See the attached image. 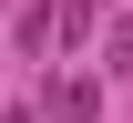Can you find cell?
I'll use <instances>...</instances> for the list:
<instances>
[{
  "label": "cell",
  "mask_w": 133,
  "mask_h": 123,
  "mask_svg": "<svg viewBox=\"0 0 133 123\" xmlns=\"http://www.w3.org/2000/svg\"><path fill=\"white\" fill-rule=\"evenodd\" d=\"M51 113H62V123H92V113H102V92L72 72V82H51Z\"/></svg>",
  "instance_id": "6da1fadb"
},
{
  "label": "cell",
  "mask_w": 133,
  "mask_h": 123,
  "mask_svg": "<svg viewBox=\"0 0 133 123\" xmlns=\"http://www.w3.org/2000/svg\"><path fill=\"white\" fill-rule=\"evenodd\" d=\"M51 31H62V41H72V51H82V41L102 31V0H62V21H51Z\"/></svg>",
  "instance_id": "7a4b0ae2"
},
{
  "label": "cell",
  "mask_w": 133,
  "mask_h": 123,
  "mask_svg": "<svg viewBox=\"0 0 133 123\" xmlns=\"http://www.w3.org/2000/svg\"><path fill=\"white\" fill-rule=\"evenodd\" d=\"M102 62H113V72H133V21H113V41H102Z\"/></svg>",
  "instance_id": "3957f363"
}]
</instances>
